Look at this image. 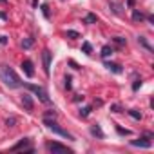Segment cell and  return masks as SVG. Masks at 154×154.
Segmentation results:
<instances>
[{"label": "cell", "instance_id": "obj_1", "mask_svg": "<svg viewBox=\"0 0 154 154\" xmlns=\"http://www.w3.org/2000/svg\"><path fill=\"white\" fill-rule=\"evenodd\" d=\"M0 80H2L9 89H18V87H22V80L18 78V74H17L8 63H2V65H0Z\"/></svg>", "mask_w": 154, "mask_h": 154}, {"label": "cell", "instance_id": "obj_2", "mask_svg": "<svg viewBox=\"0 0 154 154\" xmlns=\"http://www.w3.org/2000/svg\"><path fill=\"white\" fill-rule=\"evenodd\" d=\"M44 123H45V125L54 132V134H60V136H63V138H67V140H74V136H72L71 132H67L65 129H62L54 120H44Z\"/></svg>", "mask_w": 154, "mask_h": 154}, {"label": "cell", "instance_id": "obj_3", "mask_svg": "<svg viewBox=\"0 0 154 154\" xmlns=\"http://www.w3.org/2000/svg\"><path fill=\"white\" fill-rule=\"evenodd\" d=\"M26 87H27L29 91H33V93L40 98V102L49 103V94L45 93V89H44V87H40V85H33V84H26Z\"/></svg>", "mask_w": 154, "mask_h": 154}, {"label": "cell", "instance_id": "obj_4", "mask_svg": "<svg viewBox=\"0 0 154 154\" xmlns=\"http://www.w3.org/2000/svg\"><path fill=\"white\" fill-rule=\"evenodd\" d=\"M29 143H31V141H29V138H22V140H20L18 143H17V145H13V147H11V150H13V152H17V150H26V152H33V147H31Z\"/></svg>", "mask_w": 154, "mask_h": 154}, {"label": "cell", "instance_id": "obj_5", "mask_svg": "<svg viewBox=\"0 0 154 154\" xmlns=\"http://www.w3.org/2000/svg\"><path fill=\"white\" fill-rule=\"evenodd\" d=\"M47 149L54 154V152H60V154H71V150L65 147V145H62V143H56V141H53V143H49L47 145Z\"/></svg>", "mask_w": 154, "mask_h": 154}, {"label": "cell", "instance_id": "obj_6", "mask_svg": "<svg viewBox=\"0 0 154 154\" xmlns=\"http://www.w3.org/2000/svg\"><path fill=\"white\" fill-rule=\"evenodd\" d=\"M150 134H147L145 138H140V140H131V145L132 147H143V149H149L152 143H150Z\"/></svg>", "mask_w": 154, "mask_h": 154}, {"label": "cell", "instance_id": "obj_7", "mask_svg": "<svg viewBox=\"0 0 154 154\" xmlns=\"http://www.w3.org/2000/svg\"><path fill=\"white\" fill-rule=\"evenodd\" d=\"M22 71H24V74L27 76V78H33V76H35L33 62H31V60H24V62H22Z\"/></svg>", "mask_w": 154, "mask_h": 154}, {"label": "cell", "instance_id": "obj_8", "mask_svg": "<svg viewBox=\"0 0 154 154\" xmlns=\"http://www.w3.org/2000/svg\"><path fill=\"white\" fill-rule=\"evenodd\" d=\"M42 60H44V71H45V74H49L51 72V51H44L42 53Z\"/></svg>", "mask_w": 154, "mask_h": 154}, {"label": "cell", "instance_id": "obj_9", "mask_svg": "<svg viewBox=\"0 0 154 154\" xmlns=\"http://www.w3.org/2000/svg\"><path fill=\"white\" fill-rule=\"evenodd\" d=\"M22 105H24L27 111H33V109H35V102H33L31 94H27V93H26V94L22 96Z\"/></svg>", "mask_w": 154, "mask_h": 154}, {"label": "cell", "instance_id": "obj_10", "mask_svg": "<svg viewBox=\"0 0 154 154\" xmlns=\"http://www.w3.org/2000/svg\"><path fill=\"white\" fill-rule=\"evenodd\" d=\"M105 67H107L109 71H112V72H116V74H120V72H123V69H122V65H120V63H112V62H107V63H105Z\"/></svg>", "mask_w": 154, "mask_h": 154}, {"label": "cell", "instance_id": "obj_11", "mask_svg": "<svg viewBox=\"0 0 154 154\" xmlns=\"http://www.w3.org/2000/svg\"><path fill=\"white\" fill-rule=\"evenodd\" d=\"M91 134H93V136H96V138H103V136H105V134H103V131L100 129V125H93V127H91Z\"/></svg>", "mask_w": 154, "mask_h": 154}, {"label": "cell", "instance_id": "obj_12", "mask_svg": "<svg viewBox=\"0 0 154 154\" xmlns=\"http://www.w3.org/2000/svg\"><path fill=\"white\" fill-rule=\"evenodd\" d=\"M132 20H134V22H143V20H145V15H143L141 11L134 9V11H132Z\"/></svg>", "mask_w": 154, "mask_h": 154}, {"label": "cell", "instance_id": "obj_13", "mask_svg": "<svg viewBox=\"0 0 154 154\" xmlns=\"http://www.w3.org/2000/svg\"><path fill=\"white\" fill-rule=\"evenodd\" d=\"M112 53H114V51H112V47H111V45H103V47H102V53H100V54H102V58H109V56H111Z\"/></svg>", "mask_w": 154, "mask_h": 154}, {"label": "cell", "instance_id": "obj_14", "mask_svg": "<svg viewBox=\"0 0 154 154\" xmlns=\"http://www.w3.org/2000/svg\"><path fill=\"white\" fill-rule=\"evenodd\" d=\"M33 44H35V38H31V36L22 40V47H24V49H31V47H33Z\"/></svg>", "mask_w": 154, "mask_h": 154}, {"label": "cell", "instance_id": "obj_15", "mask_svg": "<svg viewBox=\"0 0 154 154\" xmlns=\"http://www.w3.org/2000/svg\"><path fill=\"white\" fill-rule=\"evenodd\" d=\"M96 15H93V13H89V15H85V18H84V24H96Z\"/></svg>", "mask_w": 154, "mask_h": 154}, {"label": "cell", "instance_id": "obj_16", "mask_svg": "<svg viewBox=\"0 0 154 154\" xmlns=\"http://www.w3.org/2000/svg\"><path fill=\"white\" fill-rule=\"evenodd\" d=\"M91 111H93V107H89V105H87V107H82V109H80V116H82V118H87V116L91 114Z\"/></svg>", "mask_w": 154, "mask_h": 154}, {"label": "cell", "instance_id": "obj_17", "mask_svg": "<svg viewBox=\"0 0 154 154\" xmlns=\"http://www.w3.org/2000/svg\"><path fill=\"white\" fill-rule=\"evenodd\" d=\"M127 112H129V116H131V118H134V120H141V112H140V111L131 109V111H127Z\"/></svg>", "mask_w": 154, "mask_h": 154}, {"label": "cell", "instance_id": "obj_18", "mask_svg": "<svg viewBox=\"0 0 154 154\" xmlns=\"http://www.w3.org/2000/svg\"><path fill=\"white\" fill-rule=\"evenodd\" d=\"M138 42H140V44H141V45H143V47H145L147 51H152V47H150V44H149V42H147V40H145L143 36H138Z\"/></svg>", "mask_w": 154, "mask_h": 154}, {"label": "cell", "instance_id": "obj_19", "mask_svg": "<svg viewBox=\"0 0 154 154\" xmlns=\"http://www.w3.org/2000/svg\"><path fill=\"white\" fill-rule=\"evenodd\" d=\"M82 51H84L85 54H91V51H93L91 44H89V42H84V44H82Z\"/></svg>", "mask_w": 154, "mask_h": 154}, {"label": "cell", "instance_id": "obj_20", "mask_svg": "<svg viewBox=\"0 0 154 154\" xmlns=\"http://www.w3.org/2000/svg\"><path fill=\"white\" fill-rule=\"evenodd\" d=\"M65 36H67V38H71V40H76V38H80V35H78V33H76V31H71V29L65 33Z\"/></svg>", "mask_w": 154, "mask_h": 154}, {"label": "cell", "instance_id": "obj_21", "mask_svg": "<svg viewBox=\"0 0 154 154\" xmlns=\"http://www.w3.org/2000/svg\"><path fill=\"white\" fill-rule=\"evenodd\" d=\"M56 118V112L54 111H47L45 114H44V120H54Z\"/></svg>", "mask_w": 154, "mask_h": 154}, {"label": "cell", "instance_id": "obj_22", "mask_svg": "<svg viewBox=\"0 0 154 154\" xmlns=\"http://www.w3.org/2000/svg\"><path fill=\"white\" fill-rule=\"evenodd\" d=\"M114 42H116L118 45H125V44H127V40H125V38H122V36H116V38H114Z\"/></svg>", "mask_w": 154, "mask_h": 154}, {"label": "cell", "instance_id": "obj_23", "mask_svg": "<svg viewBox=\"0 0 154 154\" xmlns=\"http://www.w3.org/2000/svg\"><path fill=\"white\" fill-rule=\"evenodd\" d=\"M111 8H112V11H114L116 15H120V13H122V9H120V6H118V4H114V2H112V4H111Z\"/></svg>", "mask_w": 154, "mask_h": 154}, {"label": "cell", "instance_id": "obj_24", "mask_svg": "<svg viewBox=\"0 0 154 154\" xmlns=\"http://www.w3.org/2000/svg\"><path fill=\"white\" fill-rule=\"evenodd\" d=\"M15 123H17V118H8V120H6V125H8V127H13Z\"/></svg>", "mask_w": 154, "mask_h": 154}, {"label": "cell", "instance_id": "obj_25", "mask_svg": "<svg viewBox=\"0 0 154 154\" xmlns=\"http://www.w3.org/2000/svg\"><path fill=\"white\" fill-rule=\"evenodd\" d=\"M116 131H118L120 134H123V136H127V134H131V131H129V129H122V127H116Z\"/></svg>", "mask_w": 154, "mask_h": 154}, {"label": "cell", "instance_id": "obj_26", "mask_svg": "<svg viewBox=\"0 0 154 154\" xmlns=\"http://www.w3.org/2000/svg\"><path fill=\"white\" fill-rule=\"evenodd\" d=\"M63 85H65V89H67V91L72 87V85H71V76H65V84H63Z\"/></svg>", "mask_w": 154, "mask_h": 154}, {"label": "cell", "instance_id": "obj_27", "mask_svg": "<svg viewBox=\"0 0 154 154\" xmlns=\"http://www.w3.org/2000/svg\"><path fill=\"white\" fill-rule=\"evenodd\" d=\"M140 87H141V80H136V82L132 84V89H134V91H138Z\"/></svg>", "mask_w": 154, "mask_h": 154}, {"label": "cell", "instance_id": "obj_28", "mask_svg": "<svg viewBox=\"0 0 154 154\" xmlns=\"http://www.w3.org/2000/svg\"><path fill=\"white\" fill-rule=\"evenodd\" d=\"M111 111H112V112H122V107H120V105H112Z\"/></svg>", "mask_w": 154, "mask_h": 154}, {"label": "cell", "instance_id": "obj_29", "mask_svg": "<svg viewBox=\"0 0 154 154\" xmlns=\"http://www.w3.org/2000/svg\"><path fill=\"white\" fill-rule=\"evenodd\" d=\"M8 44V36H0V45H6Z\"/></svg>", "mask_w": 154, "mask_h": 154}, {"label": "cell", "instance_id": "obj_30", "mask_svg": "<svg viewBox=\"0 0 154 154\" xmlns=\"http://www.w3.org/2000/svg\"><path fill=\"white\" fill-rule=\"evenodd\" d=\"M42 11H44V15H45V17H47V18H49V11H47V6H45V4H44V6H42Z\"/></svg>", "mask_w": 154, "mask_h": 154}, {"label": "cell", "instance_id": "obj_31", "mask_svg": "<svg viewBox=\"0 0 154 154\" xmlns=\"http://www.w3.org/2000/svg\"><path fill=\"white\" fill-rule=\"evenodd\" d=\"M80 100H84V96H82V94H78V96H74V102H80Z\"/></svg>", "mask_w": 154, "mask_h": 154}, {"label": "cell", "instance_id": "obj_32", "mask_svg": "<svg viewBox=\"0 0 154 154\" xmlns=\"http://www.w3.org/2000/svg\"><path fill=\"white\" fill-rule=\"evenodd\" d=\"M0 2H6V0H0Z\"/></svg>", "mask_w": 154, "mask_h": 154}]
</instances>
